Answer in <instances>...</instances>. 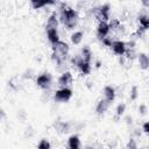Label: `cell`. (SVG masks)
<instances>
[{"label": "cell", "mask_w": 149, "mask_h": 149, "mask_svg": "<svg viewBox=\"0 0 149 149\" xmlns=\"http://www.w3.org/2000/svg\"><path fill=\"white\" fill-rule=\"evenodd\" d=\"M127 149H137V143L134 137H130L127 143Z\"/></svg>", "instance_id": "cell-25"}, {"label": "cell", "mask_w": 149, "mask_h": 149, "mask_svg": "<svg viewBox=\"0 0 149 149\" xmlns=\"http://www.w3.org/2000/svg\"><path fill=\"white\" fill-rule=\"evenodd\" d=\"M100 65H101V63H100V62L98 61V62L95 63V66H97V68H100Z\"/></svg>", "instance_id": "cell-32"}, {"label": "cell", "mask_w": 149, "mask_h": 149, "mask_svg": "<svg viewBox=\"0 0 149 149\" xmlns=\"http://www.w3.org/2000/svg\"><path fill=\"white\" fill-rule=\"evenodd\" d=\"M3 116H5V112H3V109H2V108H0V120H1Z\"/></svg>", "instance_id": "cell-30"}, {"label": "cell", "mask_w": 149, "mask_h": 149, "mask_svg": "<svg viewBox=\"0 0 149 149\" xmlns=\"http://www.w3.org/2000/svg\"><path fill=\"white\" fill-rule=\"evenodd\" d=\"M102 93H104V99L106 101H108L109 104L113 102L115 100V97H116V92H115V88L111 85H106L102 90Z\"/></svg>", "instance_id": "cell-10"}, {"label": "cell", "mask_w": 149, "mask_h": 149, "mask_svg": "<svg viewBox=\"0 0 149 149\" xmlns=\"http://www.w3.org/2000/svg\"><path fill=\"white\" fill-rule=\"evenodd\" d=\"M126 112V104L125 102H121L116 106V109H115V120L120 119Z\"/></svg>", "instance_id": "cell-22"}, {"label": "cell", "mask_w": 149, "mask_h": 149, "mask_svg": "<svg viewBox=\"0 0 149 149\" xmlns=\"http://www.w3.org/2000/svg\"><path fill=\"white\" fill-rule=\"evenodd\" d=\"M79 57L81 58L83 62H86V63H91L92 61V50L88 45H84L80 50V54H79Z\"/></svg>", "instance_id": "cell-14"}, {"label": "cell", "mask_w": 149, "mask_h": 149, "mask_svg": "<svg viewBox=\"0 0 149 149\" xmlns=\"http://www.w3.org/2000/svg\"><path fill=\"white\" fill-rule=\"evenodd\" d=\"M58 26H59V19H58V15L56 14V12H52L48 20H47V27L45 29H58Z\"/></svg>", "instance_id": "cell-11"}, {"label": "cell", "mask_w": 149, "mask_h": 149, "mask_svg": "<svg viewBox=\"0 0 149 149\" xmlns=\"http://www.w3.org/2000/svg\"><path fill=\"white\" fill-rule=\"evenodd\" d=\"M108 107H109V102L106 101L105 99H101V100H99V101L97 102V106H95V113H97L98 115H104V114L107 112Z\"/></svg>", "instance_id": "cell-15"}, {"label": "cell", "mask_w": 149, "mask_h": 149, "mask_svg": "<svg viewBox=\"0 0 149 149\" xmlns=\"http://www.w3.org/2000/svg\"><path fill=\"white\" fill-rule=\"evenodd\" d=\"M108 26H109V31H113V33L123 31V29H125V27L122 26V23L119 19H111L108 22Z\"/></svg>", "instance_id": "cell-13"}, {"label": "cell", "mask_w": 149, "mask_h": 149, "mask_svg": "<svg viewBox=\"0 0 149 149\" xmlns=\"http://www.w3.org/2000/svg\"><path fill=\"white\" fill-rule=\"evenodd\" d=\"M72 90L70 87H61L56 90L54 94V99L57 102H68L72 98Z\"/></svg>", "instance_id": "cell-5"}, {"label": "cell", "mask_w": 149, "mask_h": 149, "mask_svg": "<svg viewBox=\"0 0 149 149\" xmlns=\"http://www.w3.org/2000/svg\"><path fill=\"white\" fill-rule=\"evenodd\" d=\"M45 33H47V38L51 43V45L59 41L58 29H45Z\"/></svg>", "instance_id": "cell-16"}, {"label": "cell", "mask_w": 149, "mask_h": 149, "mask_svg": "<svg viewBox=\"0 0 149 149\" xmlns=\"http://www.w3.org/2000/svg\"><path fill=\"white\" fill-rule=\"evenodd\" d=\"M73 81V77H72V73L70 71H64L62 72V74L58 77V80H57V84L61 87H70V85L72 84Z\"/></svg>", "instance_id": "cell-7"}, {"label": "cell", "mask_w": 149, "mask_h": 149, "mask_svg": "<svg viewBox=\"0 0 149 149\" xmlns=\"http://www.w3.org/2000/svg\"><path fill=\"white\" fill-rule=\"evenodd\" d=\"M83 37H84V33H83L81 30H77V31L72 33V35H71V37H70V38H71L72 44L78 45V44H80V43H81Z\"/></svg>", "instance_id": "cell-20"}, {"label": "cell", "mask_w": 149, "mask_h": 149, "mask_svg": "<svg viewBox=\"0 0 149 149\" xmlns=\"http://www.w3.org/2000/svg\"><path fill=\"white\" fill-rule=\"evenodd\" d=\"M137 61H139L140 69L148 70V68H149V57H148V55L146 52H140L137 55Z\"/></svg>", "instance_id": "cell-17"}, {"label": "cell", "mask_w": 149, "mask_h": 149, "mask_svg": "<svg viewBox=\"0 0 149 149\" xmlns=\"http://www.w3.org/2000/svg\"><path fill=\"white\" fill-rule=\"evenodd\" d=\"M142 3H143L144 6H147V7H149V1H147V0H144V1H142Z\"/></svg>", "instance_id": "cell-31"}, {"label": "cell", "mask_w": 149, "mask_h": 149, "mask_svg": "<svg viewBox=\"0 0 149 149\" xmlns=\"http://www.w3.org/2000/svg\"><path fill=\"white\" fill-rule=\"evenodd\" d=\"M92 13L94 14V16L100 21H105V22H108L109 20V9H111V6L109 3H102L98 7H94L92 8Z\"/></svg>", "instance_id": "cell-3"}, {"label": "cell", "mask_w": 149, "mask_h": 149, "mask_svg": "<svg viewBox=\"0 0 149 149\" xmlns=\"http://www.w3.org/2000/svg\"><path fill=\"white\" fill-rule=\"evenodd\" d=\"M147 111H148V108H147L146 105H140V107H139V112H140L141 115H144V114L147 113Z\"/></svg>", "instance_id": "cell-27"}, {"label": "cell", "mask_w": 149, "mask_h": 149, "mask_svg": "<svg viewBox=\"0 0 149 149\" xmlns=\"http://www.w3.org/2000/svg\"><path fill=\"white\" fill-rule=\"evenodd\" d=\"M68 149H81V142L77 134H72L68 139Z\"/></svg>", "instance_id": "cell-12"}, {"label": "cell", "mask_w": 149, "mask_h": 149, "mask_svg": "<svg viewBox=\"0 0 149 149\" xmlns=\"http://www.w3.org/2000/svg\"><path fill=\"white\" fill-rule=\"evenodd\" d=\"M69 52H70V47L66 42L59 40L57 43L52 44L51 57H52V61L56 63V65L58 66L64 65V63L69 57Z\"/></svg>", "instance_id": "cell-2"}, {"label": "cell", "mask_w": 149, "mask_h": 149, "mask_svg": "<svg viewBox=\"0 0 149 149\" xmlns=\"http://www.w3.org/2000/svg\"><path fill=\"white\" fill-rule=\"evenodd\" d=\"M79 69V71L81 72V74H88L92 70V66H91V63H86V62H83L81 58H80V62L77 66Z\"/></svg>", "instance_id": "cell-21"}, {"label": "cell", "mask_w": 149, "mask_h": 149, "mask_svg": "<svg viewBox=\"0 0 149 149\" xmlns=\"http://www.w3.org/2000/svg\"><path fill=\"white\" fill-rule=\"evenodd\" d=\"M137 21H139V24H140L139 27L147 31L148 28H149V16L147 14H140L137 16Z\"/></svg>", "instance_id": "cell-18"}, {"label": "cell", "mask_w": 149, "mask_h": 149, "mask_svg": "<svg viewBox=\"0 0 149 149\" xmlns=\"http://www.w3.org/2000/svg\"><path fill=\"white\" fill-rule=\"evenodd\" d=\"M109 48L113 50V52H114L115 55L122 57V56L126 54L127 44H126L125 41H121V40H114V41L112 42V44H111Z\"/></svg>", "instance_id": "cell-6"}, {"label": "cell", "mask_w": 149, "mask_h": 149, "mask_svg": "<svg viewBox=\"0 0 149 149\" xmlns=\"http://www.w3.org/2000/svg\"><path fill=\"white\" fill-rule=\"evenodd\" d=\"M109 34V26H108V22H105V21H100L98 23V27H97V36L98 38L101 41L102 38L107 37Z\"/></svg>", "instance_id": "cell-9"}, {"label": "cell", "mask_w": 149, "mask_h": 149, "mask_svg": "<svg viewBox=\"0 0 149 149\" xmlns=\"http://www.w3.org/2000/svg\"><path fill=\"white\" fill-rule=\"evenodd\" d=\"M114 40H112V37H109V36H107V37H105V38H102L101 40V42H102V44L104 45H106V47H111V44H112V42H113Z\"/></svg>", "instance_id": "cell-26"}, {"label": "cell", "mask_w": 149, "mask_h": 149, "mask_svg": "<svg viewBox=\"0 0 149 149\" xmlns=\"http://www.w3.org/2000/svg\"><path fill=\"white\" fill-rule=\"evenodd\" d=\"M56 2L55 1H50V0H47V1H41V0H31L30 1V5L34 9H40V8H43L48 5H55Z\"/></svg>", "instance_id": "cell-19"}, {"label": "cell", "mask_w": 149, "mask_h": 149, "mask_svg": "<svg viewBox=\"0 0 149 149\" xmlns=\"http://www.w3.org/2000/svg\"><path fill=\"white\" fill-rule=\"evenodd\" d=\"M85 149H98V148H97L95 144H88V146L85 147Z\"/></svg>", "instance_id": "cell-29"}, {"label": "cell", "mask_w": 149, "mask_h": 149, "mask_svg": "<svg viewBox=\"0 0 149 149\" xmlns=\"http://www.w3.org/2000/svg\"><path fill=\"white\" fill-rule=\"evenodd\" d=\"M59 21L64 24V27L66 29H74L78 21H79V14L77 12V9L70 7L68 3L65 2H61L59 3Z\"/></svg>", "instance_id": "cell-1"}, {"label": "cell", "mask_w": 149, "mask_h": 149, "mask_svg": "<svg viewBox=\"0 0 149 149\" xmlns=\"http://www.w3.org/2000/svg\"><path fill=\"white\" fill-rule=\"evenodd\" d=\"M142 130H143L146 134L149 133V122H148V121H146V122L142 125Z\"/></svg>", "instance_id": "cell-28"}, {"label": "cell", "mask_w": 149, "mask_h": 149, "mask_svg": "<svg viewBox=\"0 0 149 149\" xmlns=\"http://www.w3.org/2000/svg\"><path fill=\"white\" fill-rule=\"evenodd\" d=\"M51 143L47 139H41L40 142L37 143V149H50Z\"/></svg>", "instance_id": "cell-23"}, {"label": "cell", "mask_w": 149, "mask_h": 149, "mask_svg": "<svg viewBox=\"0 0 149 149\" xmlns=\"http://www.w3.org/2000/svg\"><path fill=\"white\" fill-rule=\"evenodd\" d=\"M71 127L72 125L69 122V121H62V120H57L55 123H54V128L57 133L59 134H66L71 130Z\"/></svg>", "instance_id": "cell-8"}, {"label": "cell", "mask_w": 149, "mask_h": 149, "mask_svg": "<svg viewBox=\"0 0 149 149\" xmlns=\"http://www.w3.org/2000/svg\"><path fill=\"white\" fill-rule=\"evenodd\" d=\"M35 83H36V85L40 88H42V90H49L51 87V85H52V76L49 72H43V73H41V74L37 76Z\"/></svg>", "instance_id": "cell-4"}, {"label": "cell", "mask_w": 149, "mask_h": 149, "mask_svg": "<svg viewBox=\"0 0 149 149\" xmlns=\"http://www.w3.org/2000/svg\"><path fill=\"white\" fill-rule=\"evenodd\" d=\"M129 97H130V100H136L137 99V97H139V88H137V86H133L130 88Z\"/></svg>", "instance_id": "cell-24"}]
</instances>
